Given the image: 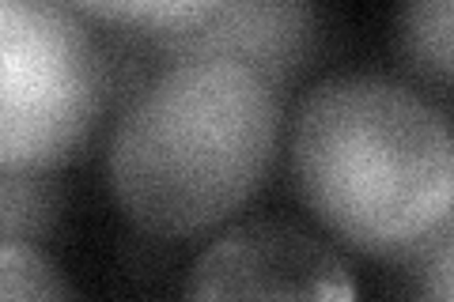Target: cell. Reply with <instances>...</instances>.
<instances>
[{"instance_id": "6da1fadb", "label": "cell", "mask_w": 454, "mask_h": 302, "mask_svg": "<svg viewBox=\"0 0 454 302\" xmlns=\"http://www.w3.org/2000/svg\"><path fill=\"white\" fill-rule=\"evenodd\" d=\"M288 170L303 208L356 253L409 261L450 227L447 118L382 72H337L300 98Z\"/></svg>"}, {"instance_id": "7a4b0ae2", "label": "cell", "mask_w": 454, "mask_h": 302, "mask_svg": "<svg viewBox=\"0 0 454 302\" xmlns=\"http://www.w3.org/2000/svg\"><path fill=\"white\" fill-rule=\"evenodd\" d=\"M284 136V91L227 57H178L140 88L110 133L118 208L155 238L216 231L262 190Z\"/></svg>"}, {"instance_id": "3957f363", "label": "cell", "mask_w": 454, "mask_h": 302, "mask_svg": "<svg viewBox=\"0 0 454 302\" xmlns=\"http://www.w3.org/2000/svg\"><path fill=\"white\" fill-rule=\"evenodd\" d=\"M110 103V61L65 0H0V166L57 170Z\"/></svg>"}, {"instance_id": "277c9868", "label": "cell", "mask_w": 454, "mask_h": 302, "mask_svg": "<svg viewBox=\"0 0 454 302\" xmlns=\"http://www.w3.org/2000/svg\"><path fill=\"white\" fill-rule=\"evenodd\" d=\"M190 298H356V283L322 238L284 220L223 231L190 268Z\"/></svg>"}, {"instance_id": "5b68a950", "label": "cell", "mask_w": 454, "mask_h": 302, "mask_svg": "<svg viewBox=\"0 0 454 302\" xmlns=\"http://www.w3.org/2000/svg\"><path fill=\"white\" fill-rule=\"evenodd\" d=\"M167 61L227 57L258 68L277 91H292L322 53L315 0H220L208 16L175 38L152 42Z\"/></svg>"}, {"instance_id": "8992f818", "label": "cell", "mask_w": 454, "mask_h": 302, "mask_svg": "<svg viewBox=\"0 0 454 302\" xmlns=\"http://www.w3.org/2000/svg\"><path fill=\"white\" fill-rule=\"evenodd\" d=\"M65 4L80 12L83 19L148 35L152 42H160L197 27L220 0H65Z\"/></svg>"}, {"instance_id": "52a82bcc", "label": "cell", "mask_w": 454, "mask_h": 302, "mask_svg": "<svg viewBox=\"0 0 454 302\" xmlns=\"http://www.w3.org/2000/svg\"><path fill=\"white\" fill-rule=\"evenodd\" d=\"M61 215V190L46 170L0 166V242H42Z\"/></svg>"}, {"instance_id": "ba28073f", "label": "cell", "mask_w": 454, "mask_h": 302, "mask_svg": "<svg viewBox=\"0 0 454 302\" xmlns=\"http://www.w3.org/2000/svg\"><path fill=\"white\" fill-rule=\"evenodd\" d=\"M450 4L454 0H405L402 57L435 91L450 88Z\"/></svg>"}, {"instance_id": "9c48e42d", "label": "cell", "mask_w": 454, "mask_h": 302, "mask_svg": "<svg viewBox=\"0 0 454 302\" xmlns=\"http://www.w3.org/2000/svg\"><path fill=\"white\" fill-rule=\"evenodd\" d=\"M76 287L65 280L35 242H0V298H73Z\"/></svg>"}]
</instances>
